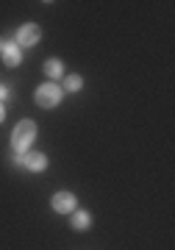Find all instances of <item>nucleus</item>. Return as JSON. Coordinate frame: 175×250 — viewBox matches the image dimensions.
<instances>
[{
  "label": "nucleus",
  "mask_w": 175,
  "mask_h": 250,
  "mask_svg": "<svg viewBox=\"0 0 175 250\" xmlns=\"http://www.w3.org/2000/svg\"><path fill=\"white\" fill-rule=\"evenodd\" d=\"M0 56H3V64H6V67H20V62H22V47L6 42V50Z\"/></svg>",
  "instance_id": "423d86ee"
},
{
  "label": "nucleus",
  "mask_w": 175,
  "mask_h": 250,
  "mask_svg": "<svg viewBox=\"0 0 175 250\" xmlns=\"http://www.w3.org/2000/svg\"><path fill=\"white\" fill-rule=\"evenodd\" d=\"M50 206H53V211H56V214H72V211H75V206H78V200H75L72 192H56L53 200H50Z\"/></svg>",
  "instance_id": "20e7f679"
},
{
  "label": "nucleus",
  "mask_w": 175,
  "mask_h": 250,
  "mask_svg": "<svg viewBox=\"0 0 175 250\" xmlns=\"http://www.w3.org/2000/svg\"><path fill=\"white\" fill-rule=\"evenodd\" d=\"M3 50H6V42H3V39H0V53H3Z\"/></svg>",
  "instance_id": "f8f14e48"
},
{
  "label": "nucleus",
  "mask_w": 175,
  "mask_h": 250,
  "mask_svg": "<svg viewBox=\"0 0 175 250\" xmlns=\"http://www.w3.org/2000/svg\"><path fill=\"white\" fill-rule=\"evenodd\" d=\"M44 72H47V78L59 81V78L64 75V64H62V59H47V62H44Z\"/></svg>",
  "instance_id": "0eeeda50"
},
{
  "label": "nucleus",
  "mask_w": 175,
  "mask_h": 250,
  "mask_svg": "<svg viewBox=\"0 0 175 250\" xmlns=\"http://www.w3.org/2000/svg\"><path fill=\"white\" fill-rule=\"evenodd\" d=\"M81 86H84V78H81L78 72H70V75L64 78V89L67 92H78Z\"/></svg>",
  "instance_id": "1a4fd4ad"
},
{
  "label": "nucleus",
  "mask_w": 175,
  "mask_h": 250,
  "mask_svg": "<svg viewBox=\"0 0 175 250\" xmlns=\"http://www.w3.org/2000/svg\"><path fill=\"white\" fill-rule=\"evenodd\" d=\"M89 225H92V214H87V211H72V228L75 231H87Z\"/></svg>",
  "instance_id": "6e6552de"
},
{
  "label": "nucleus",
  "mask_w": 175,
  "mask_h": 250,
  "mask_svg": "<svg viewBox=\"0 0 175 250\" xmlns=\"http://www.w3.org/2000/svg\"><path fill=\"white\" fill-rule=\"evenodd\" d=\"M6 98H9V86H3V83H0V103H3Z\"/></svg>",
  "instance_id": "9d476101"
},
{
  "label": "nucleus",
  "mask_w": 175,
  "mask_h": 250,
  "mask_svg": "<svg viewBox=\"0 0 175 250\" xmlns=\"http://www.w3.org/2000/svg\"><path fill=\"white\" fill-rule=\"evenodd\" d=\"M62 98H64V92H62L59 83H42V86L36 89V95H34V100H36L39 108H56L59 103H62Z\"/></svg>",
  "instance_id": "f03ea898"
},
{
  "label": "nucleus",
  "mask_w": 175,
  "mask_h": 250,
  "mask_svg": "<svg viewBox=\"0 0 175 250\" xmlns=\"http://www.w3.org/2000/svg\"><path fill=\"white\" fill-rule=\"evenodd\" d=\"M6 120V108H3V103H0V123Z\"/></svg>",
  "instance_id": "9b49d317"
},
{
  "label": "nucleus",
  "mask_w": 175,
  "mask_h": 250,
  "mask_svg": "<svg viewBox=\"0 0 175 250\" xmlns=\"http://www.w3.org/2000/svg\"><path fill=\"white\" fill-rule=\"evenodd\" d=\"M36 139V123L34 120H22V123L14 125V134H11V150L17 156H25L28 147L34 145Z\"/></svg>",
  "instance_id": "f257e3e1"
},
{
  "label": "nucleus",
  "mask_w": 175,
  "mask_h": 250,
  "mask_svg": "<svg viewBox=\"0 0 175 250\" xmlns=\"http://www.w3.org/2000/svg\"><path fill=\"white\" fill-rule=\"evenodd\" d=\"M39 39H42V31H39V25H36V22H25V25L17 28L14 45H17V47H34Z\"/></svg>",
  "instance_id": "7ed1b4c3"
},
{
  "label": "nucleus",
  "mask_w": 175,
  "mask_h": 250,
  "mask_svg": "<svg viewBox=\"0 0 175 250\" xmlns=\"http://www.w3.org/2000/svg\"><path fill=\"white\" fill-rule=\"evenodd\" d=\"M17 164H22L25 170H31V172H44L47 170V156L44 153H25V156H17Z\"/></svg>",
  "instance_id": "39448f33"
}]
</instances>
